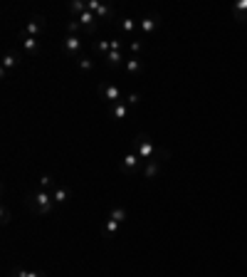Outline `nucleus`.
<instances>
[{
    "instance_id": "24",
    "label": "nucleus",
    "mask_w": 247,
    "mask_h": 277,
    "mask_svg": "<svg viewBox=\"0 0 247 277\" xmlns=\"http://www.w3.org/2000/svg\"><path fill=\"white\" fill-rule=\"evenodd\" d=\"M12 277H45V273H27L22 268H15L12 270Z\"/></svg>"
},
{
    "instance_id": "15",
    "label": "nucleus",
    "mask_w": 247,
    "mask_h": 277,
    "mask_svg": "<svg viewBox=\"0 0 247 277\" xmlns=\"http://www.w3.org/2000/svg\"><path fill=\"white\" fill-rule=\"evenodd\" d=\"M52 198H55V203H57V206L67 203V201H69V188H64V186H57V188L52 191Z\"/></svg>"
},
{
    "instance_id": "1",
    "label": "nucleus",
    "mask_w": 247,
    "mask_h": 277,
    "mask_svg": "<svg viewBox=\"0 0 247 277\" xmlns=\"http://www.w3.org/2000/svg\"><path fill=\"white\" fill-rule=\"evenodd\" d=\"M25 206L30 208L32 213L50 215V213H52V208L57 206V203H55L52 193H47V191H37V193H27V196H25Z\"/></svg>"
},
{
    "instance_id": "23",
    "label": "nucleus",
    "mask_w": 247,
    "mask_h": 277,
    "mask_svg": "<svg viewBox=\"0 0 247 277\" xmlns=\"http://www.w3.org/2000/svg\"><path fill=\"white\" fill-rule=\"evenodd\" d=\"M112 15H114V7H112V5H102L99 12H97V20H107V17H112Z\"/></svg>"
},
{
    "instance_id": "7",
    "label": "nucleus",
    "mask_w": 247,
    "mask_h": 277,
    "mask_svg": "<svg viewBox=\"0 0 247 277\" xmlns=\"http://www.w3.org/2000/svg\"><path fill=\"white\" fill-rule=\"evenodd\" d=\"M62 45H64V52H67V55H72L74 60L82 55V40H79L77 35H67Z\"/></svg>"
},
{
    "instance_id": "8",
    "label": "nucleus",
    "mask_w": 247,
    "mask_h": 277,
    "mask_svg": "<svg viewBox=\"0 0 247 277\" xmlns=\"http://www.w3.org/2000/svg\"><path fill=\"white\" fill-rule=\"evenodd\" d=\"M102 99H107L109 104H117L124 99V94L117 84H102Z\"/></svg>"
},
{
    "instance_id": "11",
    "label": "nucleus",
    "mask_w": 247,
    "mask_h": 277,
    "mask_svg": "<svg viewBox=\"0 0 247 277\" xmlns=\"http://www.w3.org/2000/svg\"><path fill=\"white\" fill-rule=\"evenodd\" d=\"M124 65H126V72H128V74H133V77H138V74L143 72V62H141L138 57H126V62H124Z\"/></svg>"
},
{
    "instance_id": "9",
    "label": "nucleus",
    "mask_w": 247,
    "mask_h": 277,
    "mask_svg": "<svg viewBox=\"0 0 247 277\" xmlns=\"http://www.w3.org/2000/svg\"><path fill=\"white\" fill-rule=\"evenodd\" d=\"M128 112H131V107L126 104V102H117V104H109V117L112 119H117V122H122V119H126L128 117Z\"/></svg>"
},
{
    "instance_id": "6",
    "label": "nucleus",
    "mask_w": 247,
    "mask_h": 277,
    "mask_svg": "<svg viewBox=\"0 0 247 277\" xmlns=\"http://www.w3.org/2000/svg\"><path fill=\"white\" fill-rule=\"evenodd\" d=\"M42 30H45V17H42V15H35V17H30V20H27V25H25V30H22V32H25V35H30V37H37Z\"/></svg>"
},
{
    "instance_id": "22",
    "label": "nucleus",
    "mask_w": 247,
    "mask_h": 277,
    "mask_svg": "<svg viewBox=\"0 0 247 277\" xmlns=\"http://www.w3.org/2000/svg\"><path fill=\"white\" fill-rule=\"evenodd\" d=\"M67 32H69V35H79V32H84V27H82L79 20H69V22H67Z\"/></svg>"
},
{
    "instance_id": "18",
    "label": "nucleus",
    "mask_w": 247,
    "mask_h": 277,
    "mask_svg": "<svg viewBox=\"0 0 247 277\" xmlns=\"http://www.w3.org/2000/svg\"><path fill=\"white\" fill-rule=\"evenodd\" d=\"M40 186H42V191H47V193H52V191L57 188L50 173H42V176H40Z\"/></svg>"
},
{
    "instance_id": "25",
    "label": "nucleus",
    "mask_w": 247,
    "mask_h": 277,
    "mask_svg": "<svg viewBox=\"0 0 247 277\" xmlns=\"http://www.w3.org/2000/svg\"><path fill=\"white\" fill-rule=\"evenodd\" d=\"M119 228H122V223H117V220H112V218H109L104 230H107V235H117V233H119Z\"/></svg>"
},
{
    "instance_id": "4",
    "label": "nucleus",
    "mask_w": 247,
    "mask_h": 277,
    "mask_svg": "<svg viewBox=\"0 0 247 277\" xmlns=\"http://www.w3.org/2000/svg\"><path fill=\"white\" fill-rule=\"evenodd\" d=\"M138 27H141V32H143V35L156 32V30L161 27V15H158V12H148V15H143V17H141V22H138Z\"/></svg>"
},
{
    "instance_id": "12",
    "label": "nucleus",
    "mask_w": 247,
    "mask_h": 277,
    "mask_svg": "<svg viewBox=\"0 0 247 277\" xmlns=\"http://www.w3.org/2000/svg\"><path fill=\"white\" fill-rule=\"evenodd\" d=\"M17 65H20V57L12 55V52H5V55H2V77H5L12 67H17Z\"/></svg>"
},
{
    "instance_id": "30",
    "label": "nucleus",
    "mask_w": 247,
    "mask_h": 277,
    "mask_svg": "<svg viewBox=\"0 0 247 277\" xmlns=\"http://www.w3.org/2000/svg\"><path fill=\"white\" fill-rule=\"evenodd\" d=\"M0 215H2V218H0V223H2V225H7V223H10V218H12L7 206H2V213H0Z\"/></svg>"
},
{
    "instance_id": "5",
    "label": "nucleus",
    "mask_w": 247,
    "mask_h": 277,
    "mask_svg": "<svg viewBox=\"0 0 247 277\" xmlns=\"http://www.w3.org/2000/svg\"><path fill=\"white\" fill-rule=\"evenodd\" d=\"M20 45H22L25 55H30V57L40 55V40H37V37H30V35L20 32Z\"/></svg>"
},
{
    "instance_id": "2",
    "label": "nucleus",
    "mask_w": 247,
    "mask_h": 277,
    "mask_svg": "<svg viewBox=\"0 0 247 277\" xmlns=\"http://www.w3.org/2000/svg\"><path fill=\"white\" fill-rule=\"evenodd\" d=\"M156 148H158V146L153 143V138L148 137L146 132H141V134L136 137V143H133V151H136V153H138V156H141L143 161H151V158L156 156Z\"/></svg>"
},
{
    "instance_id": "28",
    "label": "nucleus",
    "mask_w": 247,
    "mask_h": 277,
    "mask_svg": "<svg viewBox=\"0 0 247 277\" xmlns=\"http://www.w3.org/2000/svg\"><path fill=\"white\" fill-rule=\"evenodd\" d=\"M153 158H158V161L163 163V161L171 158V151H168V148H156V156H153Z\"/></svg>"
},
{
    "instance_id": "20",
    "label": "nucleus",
    "mask_w": 247,
    "mask_h": 277,
    "mask_svg": "<svg viewBox=\"0 0 247 277\" xmlns=\"http://www.w3.org/2000/svg\"><path fill=\"white\" fill-rule=\"evenodd\" d=\"M97 52H99L102 57H107V55L112 52V40H99V42H97Z\"/></svg>"
},
{
    "instance_id": "10",
    "label": "nucleus",
    "mask_w": 247,
    "mask_h": 277,
    "mask_svg": "<svg viewBox=\"0 0 247 277\" xmlns=\"http://www.w3.org/2000/svg\"><path fill=\"white\" fill-rule=\"evenodd\" d=\"M158 173H161V161H158V158L146 161V166H143V178H146V181H153V178H158Z\"/></svg>"
},
{
    "instance_id": "13",
    "label": "nucleus",
    "mask_w": 247,
    "mask_h": 277,
    "mask_svg": "<svg viewBox=\"0 0 247 277\" xmlns=\"http://www.w3.org/2000/svg\"><path fill=\"white\" fill-rule=\"evenodd\" d=\"M104 60H107V65H109V67H119L122 62H126V57H124L122 50H112V52H109Z\"/></svg>"
},
{
    "instance_id": "14",
    "label": "nucleus",
    "mask_w": 247,
    "mask_h": 277,
    "mask_svg": "<svg viewBox=\"0 0 247 277\" xmlns=\"http://www.w3.org/2000/svg\"><path fill=\"white\" fill-rule=\"evenodd\" d=\"M109 218L117 220V223H126V220H128V210L122 208V206H114L112 210H109Z\"/></svg>"
},
{
    "instance_id": "19",
    "label": "nucleus",
    "mask_w": 247,
    "mask_h": 277,
    "mask_svg": "<svg viewBox=\"0 0 247 277\" xmlns=\"http://www.w3.org/2000/svg\"><path fill=\"white\" fill-rule=\"evenodd\" d=\"M233 10H235V15H238V20H240V22H245L247 20V0H240V2H235V7H233Z\"/></svg>"
},
{
    "instance_id": "29",
    "label": "nucleus",
    "mask_w": 247,
    "mask_h": 277,
    "mask_svg": "<svg viewBox=\"0 0 247 277\" xmlns=\"http://www.w3.org/2000/svg\"><path fill=\"white\" fill-rule=\"evenodd\" d=\"M99 7H102V2H99V0H89V2H87V10H89V12H94V15L99 12Z\"/></svg>"
},
{
    "instance_id": "3",
    "label": "nucleus",
    "mask_w": 247,
    "mask_h": 277,
    "mask_svg": "<svg viewBox=\"0 0 247 277\" xmlns=\"http://www.w3.org/2000/svg\"><path fill=\"white\" fill-rule=\"evenodd\" d=\"M143 166H146V161L136 153V151H131V153H126L122 158V168H124V173H128V176H133V173H143Z\"/></svg>"
},
{
    "instance_id": "16",
    "label": "nucleus",
    "mask_w": 247,
    "mask_h": 277,
    "mask_svg": "<svg viewBox=\"0 0 247 277\" xmlns=\"http://www.w3.org/2000/svg\"><path fill=\"white\" fill-rule=\"evenodd\" d=\"M67 7H69V12L74 15V20H77V17H79L82 12H87V2H82V0H72V2H69Z\"/></svg>"
},
{
    "instance_id": "27",
    "label": "nucleus",
    "mask_w": 247,
    "mask_h": 277,
    "mask_svg": "<svg viewBox=\"0 0 247 277\" xmlns=\"http://www.w3.org/2000/svg\"><path fill=\"white\" fill-rule=\"evenodd\" d=\"M124 102H126L128 107H133V104H138V102H141V94H138V92H128V94L124 97Z\"/></svg>"
},
{
    "instance_id": "26",
    "label": "nucleus",
    "mask_w": 247,
    "mask_h": 277,
    "mask_svg": "<svg viewBox=\"0 0 247 277\" xmlns=\"http://www.w3.org/2000/svg\"><path fill=\"white\" fill-rule=\"evenodd\" d=\"M128 50H131V57H138V52L143 50L141 40H131V42H128Z\"/></svg>"
},
{
    "instance_id": "17",
    "label": "nucleus",
    "mask_w": 247,
    "mask_h": 277,
    "mask_svg": "<svg viewBox=\"0 0 247 277\" xmlns=\"http://www.w3.org/2000/svg\"><path fill=\"white\" fill-rule=\"evenodd\" d=\"M119 27H122L124 35H133L136 22H133V17H122V20H119Z\"/></svg>"
},
{
    "instance_id": "21",
    "label": "nucleus",
    "mask_w": 247,
    "mask_h": 277,
    "mask_svg": "<svg viewBox=\"0 0 247 277\" xmlns=\"http://www.w3.org/2000/svg\"><path fill=\"white\" fill-rule=\"evenodd\" d=\"M77 65H79L82 72H89V69L94 67V60H89L87 55H79V57H77Z\"/></svg>"
}]
</instances>
